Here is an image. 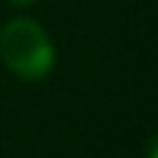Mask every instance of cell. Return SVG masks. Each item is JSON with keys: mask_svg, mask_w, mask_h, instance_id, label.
<instances>
[{"mask_svg": "<svg viewBox=\"0 0 158 158\" xmlns=\"http://www.w3.org/2000/svg\"><path fill=\"white\" fill-rule=\"evenodd\" d=\"M0 57L12 74L27 81L44 79L54 67L49 35L30 17H15L0 30Z\"/></svg>", "mask_w": 158, "mask_h": 158, "instance_id": "cell-1", "label": "cell"}, {"mask_svg": "<svg viewBox=\"0 0 158 158\" xmlns=\"http://www.w3.org/2000/svg\"><path fill=\"white\" fill-rule=\"evenodd\" d=\"M146 158H158V133L148 141V148H146Z\"/></svg>", "mask_w": 158, "mask_h": 158, "instance_id": "cell-2", "label": "cell"}, {"mask_svg": "<svg viewBox=\"0 0 158 158\" xmlns=\"http://www.w3.org/2000/svg\"><path fill=\"white\" fill-rule=\"evenodd\" d=\"M30 2H35V0H10V5H30Z\"/></svg>", "mask_w": 158, "mask_h": 158, "instance_id": "cell-3", "label": "cell"}]
</instances>
